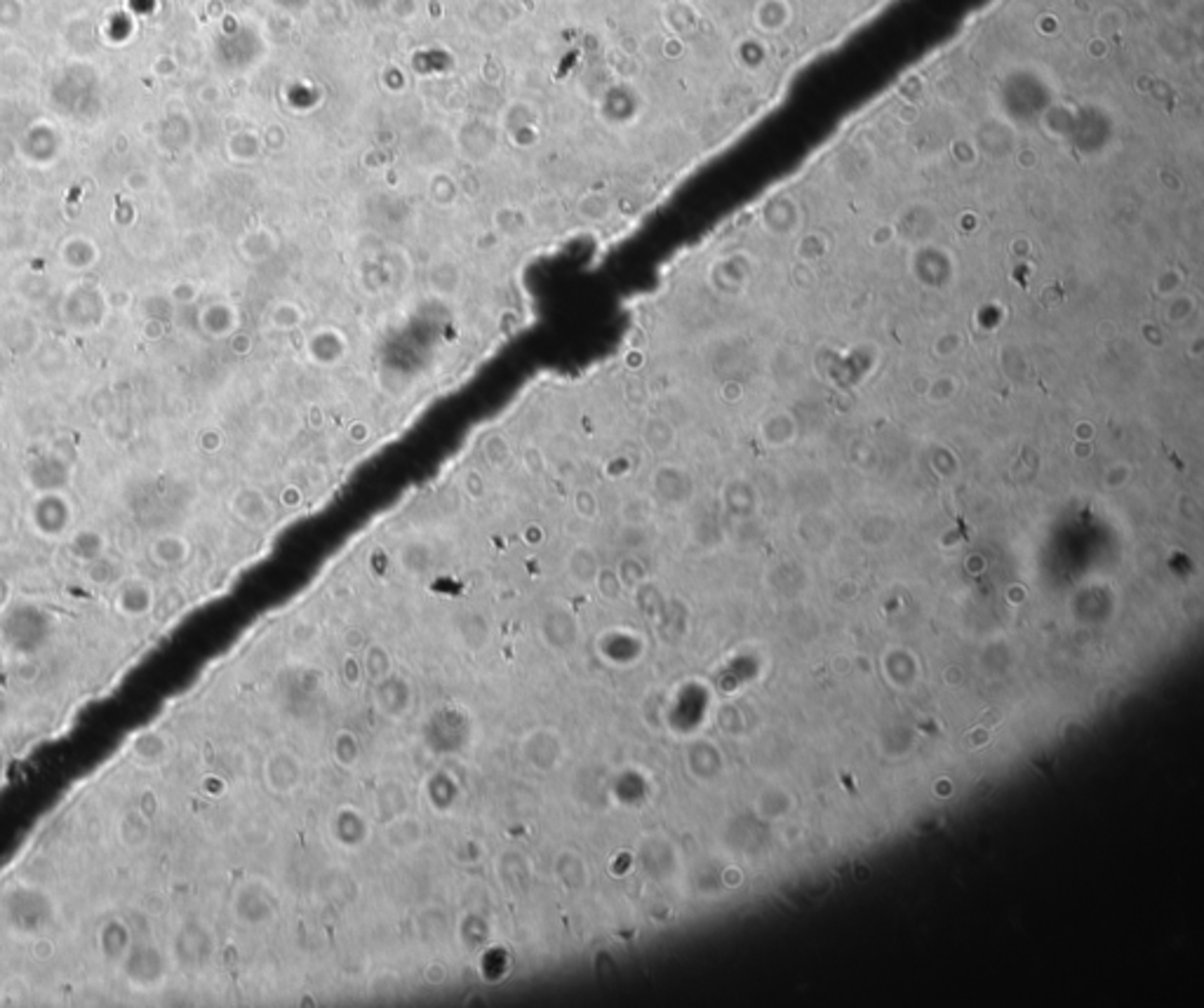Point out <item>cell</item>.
Returning a JSON list of instances; mask_svg holds the SVG:
<instances>
[{"mask_svg":"<svg viewBox=\"0 0 1204 1008\" xmlns=\"http://www.w3.org/2000/svg\"><path fill=\"white\" fill-rule=\"evenodd\" d=\"M167 750H169L167 741L161 736V733H146V736H139L135 741L133 757L139 761V764L156 766L167 757Z\"/></svg>","mask_w":1204,"mask_h":1008,"instance_id":"cell-2","label":"cell"},{"mask_svg":"<svg viewBox=\"0 0 1204 1008\" xmlns=\"http://www.w3.org/2000/svg\"><path fill=\"white\" fill-rule=\"evenodd\" d=\"M0 771H3V750H0Z\"/></svg>","mask_w":1204,"mask_h":1008,"instance_id":"cell-6","label":"cell"},{"mask_svg":"<svg viewBox=\"0 0 1204 1008\" xmlns=\"http://www.w3.org/2000/svg\"><path fill=\"white\" fill-rule=\"evenodd\" d=\"M128 983L139 990H151L163 983V957L156 947H130L123 962Z\"/></svg>","mask_w":1204,"mask_h":1008,"instance_id":"cell-1","label":"cell"},{"mask_svg":"<svg viewBox=\"0 0 1204 1008\" xmlns=\"http://www.w3.org/2000/svg\"><path fill=\"white\" fill-rule=\"evenodd\" d=\"M50 950H52V947L47 945V940H38L36 945H34V955H36V957H45V955H50Z\"/></svg>","mask_w":1204,"mask_h":1008,"instance_id":"cell-4","label":"cell"},{"mask_svg":"<svg viewBox=\"0 0 1204 1008\" xmlns=\"http://www.w3.org/2000/svg\"><path fill=\"white\" fill-rule=\"evenodd\" d=\"M3 717H5V700H3V696H0V722H3Z\"/></svg>","mask_w":1204,"mask_h":1008,"instance_id":"cell-5","label":"cell"},{"mask_svg":"<svg viewBox=\"0 0 1204 1008\" xmlns=\"http://www.w3.org/2000/svg\"><path fill=\"white\" fill-rule=\"evenodd\" d=\"M149 820L141 811H135V814H128L118 825V835L123 840L125 846L130 848H141L146 842H149Z\"/></svg>","mask_w":1204,"mask_h":1008,"instance_id":"cell-3","label":"cell"}]
</instances>
